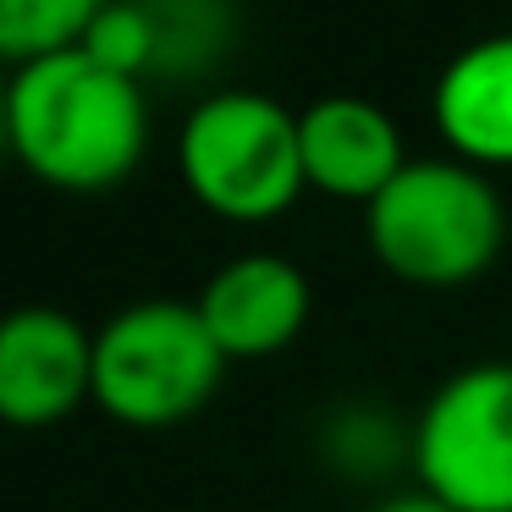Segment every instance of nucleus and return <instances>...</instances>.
<instances>
[{"label":"nucleus","instance_id":"obj_1","mask_svg":"<svg viewBox=\"0 0 512 512\" xmlns=\"http://www.w3.org/2000/svg\"><path fill=\"white\" fill-rule=\"evenodd\" d=\"M12 72V160L56 193H111L149 155V94L83 45Z\"/></svg>","mask_w":512,"mask_h":512},{"label":"nucleus","instance_id":"obj_2","mask_svg":"<svg viewBox=\"0 0 512 512\" xmlns=\"http://www.w3.org/2000/svg\"><path fill=\"white\" fill-rule=\"evenodd\" d=\"M369 254L386 276L419 292L479 281L507 243V204L490 171L452 155H413L364 204Z\"/></svg>","mask_w":512,"mask_h":512},{"label":"nucleus","instance_id":"obj_3","mask_svg":"<svg viewBox=\"0 0 512 512\" xmlns=\"http://www.w3.org/2000/svg\"><path fill=\"white\" fill-rule=\"evenodd\" d=\"M177 171L204 215L226 226H270L303 199L298 111L259 89H215L182 116Z\"/></svg>","mask_w":512,"mask_h":512},{"label":"nucleus","instance_id":"obj_4","mask_svg":"<svg viewBox=\"0 0 512 512\" xmlns=\"http://www.w3.org/2000/svg\"><path fill=\"white\" fill-rule=\"evenodd\" d=\"M226 353L182 298H144L94 331V408L127 430H177L221 391Z\"/></svg>","mask_w":512,"mask_h":512},{"label":"nucleus","instance_id":"obj_5","mask_svg":"<svg viewBox=\"0 0 512 512\" xmlns=\"http://www.w3.org/2000/svg\"><path fill=\"white\" fill-rule=\"evenodd\" d=\"M413 479L452 512H512V364H468L413 413Z\"/></svg>","mask_w":512,"mask_h":512},{"label":"nucleus","instance_id":"obj_6","mask_svg":"<svg viewBox=\"0 0 512 512\" xmlns=\"http://www.w3.org/2000/svg\"><path fill=\"white\" fill-rule=\"evenodd\" d=\"M94 402V331L56 303L0 314V424L50 430Z\"/></svg>","mask_w":512,"mask_h":512},{"label":"nucleus","instance_id":"obj_7","mask_svg":"<svg viewBox=\"0 0 512 512\" xmlns=\"http://www.w3.org/2000/svg\"><path fill=\"white\" fill-rule=\"evenodd\" d=\"M199 320L210 325L215 347L226 364H254V358H276L303 336L314 309L309 276L292 265L287 254H237L215 270L193 298Z\"/></svg>","mask_w":512,"mask_h":512},{"label":"nucleus","instance_id":"obj_8","mask_svg":"<svg viewBox=\"0 0 512 512\" xmlns=\"http://www.w3.org/2000/svg\"><path fill=\"white\" fill-rule=\"evenodd\" d=\"M298 149H303V182L325 199L369 204L402 166L408 144L386 105L364 94H325L298 111Z\"/></svg>","mask_w":512,"mask_h":512},{"label":"nucleus","instance_id":"obj_9","mask_svg":"<svg viewBox=\"0 0 512 512\" xmlns=\"http://www.w3.org/2000/svg\"><path fill=\"white\" fill-rule=\"evenodd\" d=\"M430 122L446 155L479 171H512V34H485L441 67Z\"/></svg>","mask_w":512,"mask_h":512},{"label":"nucleus","instance_id":"obj_10","mask_svg":"<svg viewBox=\"0 0 512 512\" xmlns=\"http://www.w3.org/2000/svg\"><path fill=\"white\" fill-rule=\"evenodd\" d=\"M155 23V78L193 83L210 78L237 39L232 0H144Z\"/></svg>","mask_w":512,"mask_h":512},{"label":"nucleus","instance_id":"obj_11","mask_svg":"<svg viewBox=\"0 0 512 512\" xmlns=\"http://www.w3.org/2000/svg\"><path fill=\"white\" fill-rule=\"evenodd\" d=\"M320 457L342 479H386L413 463V424H402L386 402L353 397L320 419Z\"/></svg>","mask_w":512,"mask_h":512},{"label":"nucleus","instance_id":"obj_12","mask_svg":"<svg viewBox=\"0 0 512 512\" xmlns=\"http://www.w3.org/2000/svg\"><path fill=\"white\" fill-rule=\"evenodd\" d=\"M100 6L105 0H0V67L78 45Z\"/></svg>","mask_w":512,"mask_h":512},{"label":"nucleus","instance_id":"obj_13","mask_svg":"<svg viewBox=\"0 0 512 512\" xmlns=\"http://www.w3.org/2000/svg\"><path fill=\"white\" fill-rule=\"evenodd\" d=\"M78 45L122 78H155V23H149L144 0H105Z\"/></svg>","mask_w":512,"mask_h":512},{"label":"nucleus","instance_id":"obj_14","mask_svg":"<svg viewBox=\"0 0 512 512\" xmlns=\"http://www.w3.org/2000/svg\"><path fill=\"white\" fill-rule=\"evenodd\" d=\"M369 512H452V507H446V501H435L430 490H419V485H413V490H397V496L375 501Z\"/></svg>","mask_w":512,"mask_h":512},{"label":"nucleus","instance_id":"obj_15","mask_svg":"<svg viewBox=\"0 0 512 512\" xmlns=\"http://www.w3.org/2000/svg\"><path fill=\"white\" fill-rule=\"evenodd\" d=\"M12 160V72H0V166Z\"/></svg>","mask_w":512,"mask_h":512}]
</instances>
